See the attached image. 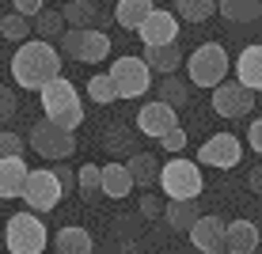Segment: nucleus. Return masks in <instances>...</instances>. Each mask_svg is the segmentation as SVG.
Returning a JSON list of instances; mask_svg holds the SVG:
<instances>
[{
    "label": "nucleus",
    "mask_w": 262,
    "mask_h": 254,
    "mask_svg": "<svg viewBox=\"0 0 262 254\" xmlns=\"http://www.w3.org/2000/svg\"><path fill=\"white\" fill-rule=\"evenodd\" d=\"M61 76V53L53 50V42L46 38H27L19 42L12 57V80L27 91H42L50 80Z\"/></svg>",
    "instance_id": "nucleus-1"
},
{
    "label": "nucleus",
    "mask_w": 262,
    "mask_h": 254,
    "mask_svg": "<svg viewBox=\"0 0 262 254\" xmlns=\"http://www.w3.org/2000/svg\"><path fill=\"white\" fill-rule=\"evenodd\" d=\"M38 95H42V114H46L50 122L65 125V129H76V125L84 122V103H80L76 87H72L65 76L50 80Z\"/></svg>",
    "instance_id": "nucleus-2"
},
{
    "label": "nucleus",
    "mask_w": 262,
    "mask_h": 254,
    "mask_svg": "<svg viewBox=\"0 0 262 254\" xmlns=\"http://www.w3.org/2000/svg\"><path fill=\"white\" fill-rule=\"evenodd\" d=\"M46 243H50V232H46V224H42V216H34V213L8 216V224H4L8 254H42Z\"/></svg>",
    "instance_id": "nucleus-3"
},
{
    "label": "nucleus",
    "mask_w": 262,
    "mask_h": 254,
    "mask_svg": "<svg viewBox=\"0 0 262 254\" xmlns=\"http://www.w3.org/2000/svg\"><path fill=\"white\" fill-rule=\"evenodd\" d=\"M228 68H232V61H228V53H224V46H216V42H202V46L186 57L190 84L209 87V91L221 84V80H228Z\"/></svg>",
    "instance_id": "nucleus-4"
},
{
    "label": "nucleus",
    "mask_w": 262,
    "mask_h": 254,
    "mask_svg": "<svg viewBox=\"0 0 262 254\" xmlns=\"http://www.w3.org/2000/svg\"><path fill=\"white\" fill-rule=\"evenodd\" d=\"M61 50H65L69 61L95 65V61L111 57V38H106L99 27H69V31L61 34Z\"/></svg>",
    "instance_id": "nucleus-5"
},
{
    "label": "nucleus",
    "mask_w": 262,
    "mask_h": 254,
    "mask_svg": "<svg viewBox=\"0 0 262 254\" xmlns=\"http://www.w3.org/2000/svg\"><path fill=\"white\" fill-rule=\"evenodd\" d=\"M31 148L42 159H69L76 152V137H72V129H65V125L42 118V122L31 125Z\"/></svg>",
    "instance_id": "nucleus-6"
},
{
    "label": "nucleus",
    "mask_w": 262,
    "mask_h": 254,
    "mask_svg": "<svg viewBox=\"0 0 262 254\" xmlns=\"http://www.w3.org/2000/svg\"><path fill=\"white\" fill-rule=\"evenodd\" d=\"M160 186H164V194L167 197H198L202 194V167L190 159H183V156H175V159H167L164 167H160Z\"/></svg>",
    "instance_id": "nucleus-7"
},
{
    "label": "nucleus",
    "mask_w": 262,
    "mask_h": 254,
    "mask_svg": "<svg viewBox=\"0 0 262 254\" xmlns=\"http://www.w3.org/2000/svg\"><path fill=\"white\" fill-rule=\"evenodd\" d=\"M111 80L118 87V99H137L152 87V68L144 57H114Z\"/></svg>",
    "instance_id": "nucleus-8"
},
{
    "label": "nucleus",
    "mask_w": 262,
    "mask_h": 254,
    "mask_svg": "<svg viewBox=\"0 0 262 254\" xmlns=\"http://www.w3.org/2000/svg\"><path fill=\"white\" fill-rule=\"evenodd\" d=\"M61 197H65V190H61V178L57 171H31L27 175V190H23V201L27 209H34V213H50V209L61 205Z\"/></svg>",
    "instance_id": "nucleus-9"
},
{
    "label": "nucleus",
    "mask_w": 262,
    "mask_h": 254,
    "mask_svg": "<svg viewBox=\"0 0 262 254\" xmlns=\"http://www.w3.org/2000/svg\"><path fill=\"white\" fill-rule=\"evenodd\" d=\"M213 110L221 118H228V122H236V118L255 110V91L243 87L239 80H221L213 87Z\"/></svg>",
    "instance_id": "nucleus-10"
},
{
    "label": "nucleus",
    "mask_w": 262,
    "mask_h": 254,
    "mask_svg": "<svg viewBox=\"0 0 262 254\" xmlns=\"http://www.w3.org/2000/svg\"><path fill=\"white\" fill-rule=\"evenodd\" d=\"M243 156V144L232 137V133H213L209 141L198 148V163L205 167H216V171H232Z\"/></svg>",
    "instance_id": "nucleus-11"
},
{
    "label": "nucleus",
    "mask_w": 262,
    "mask_h": 254,
    "mask_svg": "<svg viewBox=\"0 0 262 254\" xmlns=\"http://www.w3.org/2000/svg\"><path fill=\"white\" fill-rule=\"evenodd\" d=\"M186 235H190V243L202 254H228V224H224L216 213L198 216V224Z\"/></svg>",
    "instance_id": "nucleus-12"
},
{
    "label": "nucleus",
    "mask_w": 262,
    "mask_h": 254,
    "mask_svg": "<svg viewBox=\"0 0 262 254\" xmlns=\"http://www.w3.org/2000/svg\"><path fill=\"white\" fill-rule=\"evenodd\" d=\"M179 110L175 106H167V103H160V99H152V103H144L141 106V114H137V129L144 133V137H164V133H171L179 125Z\"/></svg>",
    "instance_id": "nucleus-13"
},
{
    "label": "nucleus",
    "mask_w": 262,
    "mask_h": 254,
    "mask_svg": "<svg viewBox=\"0 0 262 254\" xmlns=\"http://www.w3.org/2000/svg\"><path fill=\"white\" fill-rule=\"evenodd\" d=\"M137 34H141L144 46H167V42L179 38V15L175 12H160V8H156V12L137 27Z\"/></svg>",
    "instance_id": "nucleus-14"
},
{
    "label": "nucleus",
    "mask_w": 262,
    "mask_h": 254,
    "mask_svg": "<svg viewBox=\"0 0 262 254\" xmlns=\"http://www.w3.org/2000/svg\"><path fill=\"white\" fill-rule=\"evenodd\" d=\"M27 163L23 156H8V159H0V197L4 201H12V197H23V190H27Z\"/></svg>",
    "instance_id": "nucleus-15"
},
{
    "label": "nucleus",
    "mask_w": 262,
    "mask_h": 254,
    "mask_svg": "<svg viewBox=\"0 0 262 254\" xmlns=\"http://www.w3.org/2000/svg\"><path fill=\"white\" fill-rule=\"evenodd\" d=\"M198 197H171V201L164 205V220L171 224L175 232H190L198 224Z\"/></svg>",
    "instance_id": "nucleus-16"
},
{
    "label": "nucleus",
    "mask_w": 262,
    "mask_h": 254,
    "mask_svg": "<svg viewBox=\"0 0 262 254\" xmlns=\"http://www.w3.org/2000/svg\"><path fill=\"white\" fill-rule=\"evenodd\" d=\"M236 80L251 91H262V46H247L236 57Z\"/></svg>",
    "instance_id": "nucleus-17"
},
{
    "label": "nucleus",
    "mask_w": 262,
    "mask_h": 254,
    "mask_svg": "<svg viewBox=\"0 0 262 254\" xmlns=\"http://www.w3.org/2000/svg\"><path fill=\"white\" fill-rule=\"evenodd\" d=\"M133 186H137V182H133V175H129V167H125V163H106V167H103V197L122 201Z\"/></svg>",
    "instance_id": "nucleus-18"
},
{
    "label": "nucleus",
    "mask_w": 262,
    "mask_h": 254,
    "mask_svg": "<svg viewBox=\"0 0 262 254\" xmlns=\"http://www.w3.org/2000/svg\"><path fill=\"white\" fill-rule=\"evenodd\" d=\"M144 61H148L152 72H160V76H171V72L183 65V50H179L175 42H167V46H144Z\"/></svg>",
    "instance_id": "nucleus-19"
},
{
    "label": "nucleus",
    "mask_w": 262,
    "mask_h": 254,
    "mask_svg": "<svg viewBox=\"0 0 262 254\" xmlns=\"http://www.w3.org/2000/svg\"><path fill=\"white\" fill-rule=\"evenodd\" d=\"M258 250V228L251 220L228 224V254H255Z\"/></svg>",
    "instance_id": "nucleus-20"
},
{
    "label": "nucleus",
    "mask_w": 262,
    "mask_h": 254,
    "mask_svg": "<svg viewBox=\"0 0 262 254\" xmlns=\"http://www.w3.org/2000/svg\"><path fill=\"white\" fill-rule=\"evenodd\" d=\"M216 12L232 23H255L262 19V0H216Z\"/></svg>",
    "instance_id": "nucleus-21"
},
{
    "label": "nucleus",
    "mask_w": 262,
    "mask_h": 254,
    "mask_svg": "<svg viewBox=\"0 0 262 254\" xmlns=\"http://www.w3.org/2000/svg\"><path fill=\"white\" fill-rule=\"evenodd\" d=\"M53 247H57V254H92L95 243H92V232L84 228H61Z\"/></svg>",
    "instance_id": "nucleus-22"
},
{
    "label": "nucleus",
    "mask_w": 262,
    "mask_h": 254,
    "mask_svg": "<svg viewBox=\"0 0 262 254\" xmlns=\"http://www.w3.org/2000/svg\"><path fill=\"white\" fill-rule=\"evenodd\" d=\"M125 167H129L133 182L144 186V190H152V182H160V163L152 159V152H133Z\"/></svg>",
    "instance_id": "nucleus-23"
},
{
    "label": "nucleus",
    "mask_w": 262,
    "mask_h": 254,
    "mask_svg": "<svg viewBox=\"0 0 262 254\" xmlns=\"http://www.w3.org/2000/svg\"><path fill=\"white\" fill-rule=\"evenodd\" d=\"M152 12H156V8H152V0H118L114 19H118L122 27H129V31H137V27L148 19Z\"/></svg>",
    "instance_id": "nucleus-24"
},
{
    "label": "nucleus",
    "mask_w": 262,
    "mask_h": 254,
    "mask_svg": "<svg viewBox=\"0 0 262 254\" xmlns=\"http://www.w3.org/2000/svg\"><path fill=\"white\" fill-rule=\"evenodd\" d=\"M156 99L167 103V106H175V110H183V106L190 103V87H186L183 80H175V72H171V76H164L156 84Z\"/></svg>",
    "instance_id": "nucleus-25"
},
{
    "label": "nucleus",
    "mask_w": 262,
    "mask_h": 254,
    "mask_svg": "<svg viewBox=\"0 0 262 254\" xmlns=\"http://www.w3.org/2000/svg\"><path fill=\"white\" fill-rule=\"evenodd\" d=\"M61 15H65L69 27H95V23H99L95 0H69V4L61 8Z\"/></svg>",
    "instance_id": "nucleus-26"
},
{
    "label": "nucleus",
    "mask_w": 262,
    "mask_h": 254,
    "mask_svg": "<svg viewBox=\"0 0 262 254\" xmlns=\"http://www.w3.org/2000/svg\"><path fill=\"white\" fill-rule=\"evenodd\" d=\"M65 31H69V23H65L61 12H46V8H42V12L34 15V34H38V38L53 42V38H61Z\"/></svg>",
    "instance_id": "nucleus-27"
},
{
    "label": "nucleus",
    "mask_w": 262,
    "mask_h": 254,
    "mask_svg": "<svg viewBox=\"0 0 262 254\" xmlns=\"http://www.w3.org/2000/svg\"><path fill=\"white\" fill-rule=\"evenodd\" d=\"M216 12V0H175V15H183L186 23H205Z\"/></svg>",
    "instance_id": "nucleus-28"
},
{
    "label": "nucleus",
    "mask_w": 262,
    "mask_h": 254,
    "mask_svg": "<svg viewBox=\"0 0 262 254\" xmlns=\"http://www.w3.org/2000/svg\"><path fill=\"white\" fill-rule=\"evenodd\" d=\"M76 190L92 201V197L103 194V167H95V163H84V167L76 171Z\"/></svg>",
    "instance_id": "nucleus-29"
},
{
    "label": "nucleus",
    "mask_w": 262,
    "mask_h": 254,
    "mask_svg": "<svg viewBox=\"0 0 262 254\" xmlns=\"http://www.w3.org/2000/svg\"><path fill=\"white\" fill-rule=\"evenodd\" d=\"M84 87H88V95H92V103H99V106H106V103H114V99H118V87H114L111 72H99V76H92Z\"/></svg>",
    "instance_id": "nucleus-30"
},
{
    "label": "nucleus",
    "mask_w": 262,
    "mask_h": 254,
    "mask_svg": "<svg viewBox=\"0 0 262 254\" xmlns=\"http://www.w3.org/2000/svg\"><path fill=\"white\" fill-rule=\"evenodd\" d=\"M31 19H27V15H19V12H12V15H4V19H0V34H4L8 42H27L31 38Z\"/></svg>",
    "instance_id": "nucleus-31"
},
{
    "label": "nucleus",
    "mask_w": 262,
    "mask_h": 254,
    "mask_svg": "<svg viewBox=\"0 0 262 254\" xmlns=\"http://www.w3.org/2000/svg\"><path fill=\"white\" fill-rule=\"evenodd\" d=\"M8 156H23V137L12 129L0 133V159H8Z\"/></svg>",
    "instance_id": "nucleus-32"
},
{
    "label": "nucleus",
    "mask_w": 262,
    "mask_h": 254,
    "mask_svg": "<svg viewBox=\"0 0 262 254\" xmlns=\"http://www.w3.org/2000/svg\"><path fill=\"white\" fill-rule=\"evenodd\" d=\"M19 110V103H15V91L8 84H0V122H8V118H15Z\"/></svg>",
    "instance_id": "nucleus-33"
},
{
    "label": "nucleus",
    "mask_w": 262,
    "mask_h": 254,
    "mask_svg": "<svg viewBox=\"0 0 262 254\" xmlns=\"http://www.w3.org/2000/svg\"><path fill=\"white\" fill-rule=\"evenodd\" d=\"M160 144H164L167 152H183V148H186V129H183V125H175L171 133H164V137H160Z\"/></svg>",
    "instance_id": "nucleus-34"
},
{
    "label": "nucleus",
    "mask_w": 262,
    "mask_h": 254,
    "mask_svg": "<svg viewBox=\"0 0 262 254\" xmlns=\"http://www.w3.org/2000/svg\"><path fill=\"white\" fill-rule=\"evenodd\" d=\"M106 148H111V152H129L133 148V137L125 129H111V133H106Z\"/></svg>",
    "instance_id": "nucleus-35"
},
{
    "label": "nucleus",
    "mask_w": 262,
    "mask_h": 254,
    "mask_svg": "<svg viewBox=\"0 0 262 254\" xmlns=\"http://www.w3.org/2000/svg\"><path fill=\"white\" fill-rule=\"evenodd\" d=\"M141 216H148V220L164 216V201H160L156 194H144V197H141Z\"/></svg>",
    "instance_id": "nucleus-36"
},
{
    "label": "nucleus",
    "mask_w": 262,
    "mask_h": 254,
    "mask_svg": "<svg viewBox=\"0 0 262 254\" xmlns=\"http://www.w3.org/2000/svg\"><path fill=\"white\" fill-rule=\"evenodd\" d=\"M46 8V0H15V12L19 15H27V19H34V15Z\"/></svg>",
    "instance_id": "nucleus-37"
},
{
    "label": "nucleus",
    "mask_w": 262,
    "mask_h": 254,
    "mask_svg": "<svg viewBox=\"0 0 262 254\" xmlns=\"http://www.w3.org/2000/svg\"><path fill=\"white\" fill-rule=\"evenodd\" d=\"M247 144L262 156V118H255V122H251V129H247Z\"/></svg>",
    "instance_id": "nucleus-38"
},
{
    "label": "nucleus",
    "mask_w": 262,
    "mask_h": 254,
    "mask_svg": "<svg viewBox=\"0 0 262 254\" xmlns=\"http://www.w3.org/2000/svg\"><path fill=\"white\" fill-rule=\"evenodd\" d=\"M57 178H61V190H65V194L76 186V171H57Z\"/></svg>",
    "instance_id": "nucleus-39"
},
{
    "label": "nucleus",
    "mask_w": 262,
    "mask_h": 254,
    "mask_svg": "<svg viewBox=\"0 0 262 254\" xmlns=\"http://www.w3.org/2000/svg\"><path fill=\"white\" fill-rule=\"evenodd\" d=\"M247 186L255 190V194H262V167H255L251 171V178H247Z\"/></svg>",
    "instance_id": "nucleus-40"
}]
</instances>
